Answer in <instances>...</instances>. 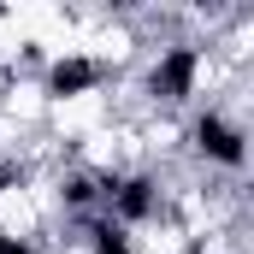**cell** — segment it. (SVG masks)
<instances>
[{"mask_svg": "<svg viewBox=\"0 0 254 254\" xmlns=\"http://www.w3.org/2000/svg\"><path fill=\"white\" fill-rule=\"evenodd\" d=\"M95 83H101V65L89 60V54H65V60H54V71H48V95H60V101L95 89Z\"/></svg>", "mask_w": 254, "mask_h": 254, "instance_id": "obj_3", "label": "cell"}, {"mask_svg": "<svg viewBox=\"0 0 254 254\" xmlns=\"http://www.w3.org/2000/svg\"><path fill=\"white\" fill-rule=\"evenodd\" d=\"M195 77H201V54L195 48H166L154 60V71H148V89H154V101L178 107V101L195 95Z\"/></svg>", "mask_w": 254, "mask_h": 254, "instance_id": "obj_1", "label": "cell"}, {"mask_svg": "<svg viewBox=\"0 0 254 254\" xmlns=\"http://www.w3.org/2000/svg\"><path fill=\"white\" fill-rule=\"evenodd\" d=\"M195 148H201L207 160H219V166H243V160H249V148H243V125H231L219 107L195 119Z\"/></svg>", "mask_w": 254, "mask_h": 254, "instance_id": "obj_2", "label": "cell"}]
</instances>
